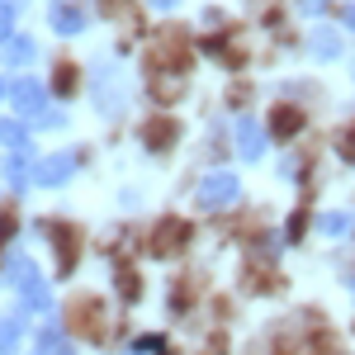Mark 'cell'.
I'll list each match as a JSON object with an SVG mask.
<instances>
[{
	"label": "cell",
	"instance_id": "12",
	"mask_svg": "<svg viewBox=\"0 0 355 355\" xmlns=\"http://www.w3.org/2000/svg\"><path fill=\"white\" fill-rule=\"evenodd\" d=\"M0 142H10V147H24V128L5 119V123H0Z\"/></svg>",
	"mask_w": 355,
	"mask_h": 355
},
{
	"label": "cell",
	"instance_id": "18",
	"mask_svg": "<svg viewBox=\"0 0 355 355\" xmlns=\"http://www.w3.org/2000/svg\"><path fill=\"white\" fill-rule=\"evenodd\" d=\"M346 24H351V28H355V5H346Z\"/></svg>",
	"mask_w": 355,
	"mask_h": 355
},
{
	"label": "cell",
	"instance_id": "1",
	"mask_svg": "<svg viewBox=\"0 0 355 355\" xmlns=\"http://www.w3.org/2000/svg\"><path fill=\"white\" fill-rule=\"evenodd\" d=\"M232 199H237V180L232 175H209L199 185V204L204 209H218V204H232Z\"/></svg>",
	"mask_w": 355,
	"mask_h": 355
},
{
	"label": "cell",
	"instance_id": "9",
	"mask_svg": "<svg viewBox=\"0 0 355 355\" xmlns=\"http://www.w3.org/2000/svg\"><path fill=\"white\" fill-rule=\"evenodd\" d=\"M313 53L318 57H336L341 53V38H336V33H318V38H313Z\"/></svg>",
	"mask_w": 355,
	"mask_h": 355
},
{
	"label": "cell",
	"instance_id": "17",
	"mask_svg": "<svg viewBox=\"0 0 355 355\" xmlns=\"http://www.w3.org/2000/svg\"><path fill=\"white\" fill-rule=\"evenodd\" d=\"M10 33V10H0V38Z\"/></svg>",
	"mask_w": 355,
	"mask_h": 355
},
{
	"label": "cell",
	"instance_id": "16",
	"mask_svg": "<svg viewBox=\"0 0 355 355\" xmlns=\"http://www.w3.org/2000/svg\"><path fill=\"white\" fill-rule=\"evenodd\" d=\"M341 152H346V157H351V162H355V128H351V133H346V147H341Z\"/></svg>",
	"mask_w": 355,
	"mask_h": 355
},
{
	"label": "cell",
	"instance_id": "11",
	"mask_svg": "<svg viewBox=\"0 0 355 355\" xmlns=\"http://www.w3.org/2000/svg\"><path fill=\"white\" fill-rule=\"evenodd\" d=\"M180 237H185V227H180V223H166L162 232H157V251H166L171 242H180Z\"/></svg>",
	"mask_w": 355,
	"mask_h": 355
},
{
	"label": "cell",
	"instance_id": "2",
	"mask_svg": "<svg viewBox=\"0 0 355 355\" xmlns=\"http://www.w3.org/2000/svg\"><path fill=\"white\" fill-rule=\"evenodd\" d=\"M237 152H242L246 162H256V157L266 152V128H261L256 119H242V123H237Z\"/></svg>",
	"mask_w": 355,
	"mask_h": 355
},
{
	"label": "cell",
	"instance_id": "6",
	"mask_svg": "<svg viewBox=\"0 0 355 355\" xmlns=\"http://www.w3.org/2000/svg\"><path fill=\"white\" fill-rule=\"evenodd\" d=\"M71 175V157H48V162L38 166V180L43 185H57V180H67Z\"/></svg>",
	"mask_w": 355,
	"mask_h": 355
},
{
	"label": "cell",
	"instance_id": "7",
	"mask_svg": "<svg viewBox=\"0 0 355 355\" xmlns=\"http://www.w3.org/2000/svg\"><path fill=\"white\" fill-rule=\"evenodd\" d=\"M142 137H152V147H166V137H175V123H171V119H152V123L142 128Z\"/></svg>",
	"mask_w": 355,
	"mask_h": 355
},
{
	"label": "cell",
	"instance_id": "4",
	"mask_svg": "<svg viewBox=\"0 0 355 355\" xmlns=\"http://www.w3.org/2000/svg\"><path fill=\"white\" fill-rule=\"evenodd\" d=\"M10 95H15L19 114H38V110H43V85H38V81H15V85H10Z\"/></svg>",
	"mask_w": 355,
	"mask_h": 355
},
{
	"label": "cell",
	"instance_id": "3",
	"mask_svg": "<svg viewBox=\"0 0 355 355\" xmlns=\"http://www.w3.org/2000/svg\"><path fill=\"white\" fill-rule=\"evenodd\" d=\"M152 62H157V67H171V71H180V67H185V43H180V33H166L162 43L152 48Z\"/></svg>",
	"mask_w": 355,
	"mask_h": 355
},
{
	"label": "cell",
	"instance_id": "15",
	"mask_svg": "<svg viewBox=\"0 0 355 355\" xmlns=\"http://www.w3.org/2000/svg\"><path fill=\"white\" fill-rule=\"evenodd\" d=\"M322 5H327V0H299V15H318Z\"/></svg>",
	"mask_w": 355,
	"mask_h": 355
},
{
	"label": "cell",
	"instance_id": "8",
	"mask_svg": "<svg viewBox=\"0 0 355 355\" xmlns=\"http://www.w3.org/2000/svg\"><path fill=\"white\" fill-rule=\"evenodd\" d=\"M53 24L62 28V33H76V28H81V15H76V10H62V5H57V10H53Z\"/></svg>",
	"mask_w": 355,
	"mask_h": 355
},
{
	"label": "cell",
	"instance_id": "19",
	"mask_svg": "<svg viewBox=\"0 0 355 355\" xmlns=\"http://www.w3.org/2000/svg\"><path fill=\"white\" fill-rule=\"evenodd\" d=\"M152 5H157V10H166V5H175V0H152Z\"/></svg>",
	"mask_w": 355,
	"mask_h": 355
},
{
	"label": "cell",
	"instance_id": "10",
	"mask_svg": "<svg viewBox=\"0 0 355 355\" xmlns=\"http://www.w3.org/2000/svg\"><path fill=\"white\" fill-rule=\"evenodd\" d=\"M322 232H327V237H341V232H351V218H346V214H327V218H322Z\"/></svg>",
	"mask_w": 355,
	"mask_h": 355
},
{
	"label": "cell",
	"instance_id": "20",
	"mask_svg": "<svg viewBox=\"0 0 355 355\" xmlns=\"http://www.w3.org/2000/svg\"><path fill=\"white\" fill-rule=\"evenodd\" d=\"M0 95H5V81H0Z\"/></svg>",
	"mask_w": 355,
	"mask_h": 355
},
{
	"label": "cell",
	"instance_id": "5",
	"mask_svg": "<svg viewBox=\"0 0 355 355\" xmlns=\"http://www.w3.org/2000/svg\"><path fill=\"white\" fill-rule=\"evenodd\" d=\"M299 123H303V119H299V110H294V105H279V110H275V119H270V128L279 137H294V133H299Z\"/></svg>",
	"mask_w": 355,
	"mask_h": 355
},
{
	"label": "cell",
	"instance_id": "13",
	"mask_svg": "<svg viewBox=\"0 0 355 355\" xmlns=\"http://www.w3.org/2000/svg\"><path fill=\"white\" fill-rule=\"evenodd\" d=\"M24 57H33V43L28 38H15L10 43V62H24Z\"/></svg>",
	"mask_w": 355,
	"mask_h": 355
},
{
	"label": "cell",
	"instance_id": "14",
	"mask_svg": "<svg viewBox=\"0 0 355 355\" xmlns=\"http://www.w3.org/2000/svg\"><path fill=\"white\" fill-rule=\"evenodd\" d=\"M76 85V71H71V62H62V71H57V90H71Z\"/></svg>",
	"mask_w": 355,
	"mask_h": 355
}]
</instances>
